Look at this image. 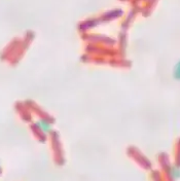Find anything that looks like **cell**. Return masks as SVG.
I'll return each instance as SVG.
<instances>
[{
	"label": "cell",
	"mask_w": 180,
	"mask_h": 181,
	"mask_svg": "<svg viewBox=\"0 0 180 181\" xmlns=\"http://www.w3.org/2000/svg\"><path fill=\"white\" fill-rule=\"evenodd\" d=\"M37 126H39V128L45 132H49L50 130V123L45 119H40L37 122Z\"/></svg>",
	"instance_id": "6da1fadb"
},
{
	"label": "cell",
	"mask_w": 180,
	"mask_h": 181,
	"mask_svg": "<svg viewBox=\"0 0 180 181\" xmlns=\"http://www.w3.org/2000/svg\"><path fill=\"white\" fill-rule=\"evenodd\" d=\"M174 77L177 79V80H180V62H178L177 64H176L175 68H174Z\"/></svg>",
	"instance_id": "7a4b0ae2"
}]
</instances>
